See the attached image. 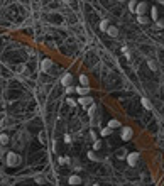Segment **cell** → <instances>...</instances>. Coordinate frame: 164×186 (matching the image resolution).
Listing matches in <instances>:
<instances>
[{"mask_svg": "<svg viewBox=\"0 0 164 186\" xmlns=\"http://www.w3.org/2000/svg\"><path fill=\"white\" fill-rule=\"evenodd\" d=\"M150 15H152V21H156V22H157V9H156V7L150 9Z\"/></svg>", "mask_w": 164, "mask_h": 186, "instance_id": "19", "label": "cell"}, {"mask_svg": "<svg viewBox=\"0 0 164 186\" xmlns=\"http://www.w3.org/2000/svg\"><path fill=\"white\" fill-rule=\"evenodd\" d=\"M107 34H108L110 37H117V36H118V29H117L115 26H108V29H107Z\"/></svg>", "mask_w": 164, "mask_h": 186, "instance_id": "9", "label": "cell"}, {"mask_svg": "<svg viewBox=\"0 0 164 186\" xmlns=\"http://www.w3.org/2000/svg\"><path fill=\"white\" fill-rule=\"evenodd\" d=\"M100 134H102V135H108V134H112V129L105 127V129H102V130H100Z\"/></svg>", "mask_w": 164, "mask_h": 186, "instance_id": "23", "label": "cell"}, {"mask_svg": "<svg viewBox=\"0 0 164 186\" xmlns=\"http://www.w3.org/2000/svg\"><path fill=\"white\" fill-rule=\"evenodd\" d=\"M78 105H81V107H85V108H86V107H91V105H93V98L88 97V95H86V97H81L80 100H78Z\"/></svg>", "mask_w": 164, "mask_h": 186, "instance_id": "5", "label": "cell"}, {"mask_svg": "<svg viewBox=\"0 0 164 186\" xmlns=\"http://www.w3.org/2000/svg\"><path fill=\"white\" fill-rule=\"evenodd\" d=\"M147 66H149L152 71H156V69H157V64H156V61H154V59H147Z\"/></svg>", "mask_w": 164, "mask_h": 186, "instance_id": "16", "label": "cell"}, {"mask_svg": "<svg viewBox=\"0 0 164 186\" xmlns=\"http://www.w3.org/2000/svg\"><path fill=\"white\" fill-rule=\"evenodd\" d=\"M127 162H129V166H137V162H139V152H130V154H127Z\"/></svg>", "mask_w": 164, "mask_h": 186, "instance_id": "3", "label": "cell"}, {"mask_svg": "<svg viewBox=\"0 0 164 186\" xmlns=\"http://www.w3.org/2000/svg\"><path fill=\"white\" fill-rule=\"evenodd\" d=\"M68 183H69V186H78V185H81L83 183V179L78 176V174H71L68 178Z\"/></svg>", "mask_w": 164, "mask_h": 186, "instance_id": "6", "label": "cell"}, {"mask_svg": "<svg viewBox=\"0 0 164 186\" xmlns=\"http://www.w3.org/2000/svg\"><path fill=\"white\" fill-rule=\"evenodd\" d=\"M161 4H163V5H164V0H163V2H161Z\"/></svg>", "mask_w": 164, "mask_h": 186, "instance_id": "32", "label": "cell"}, {"mask_svg": "<svg viewBox=\"0 0 164 186\" xmlns=\"http://www.w3.org/2000/svg\"><path fill=\"white\" fill-rule=\"evenodd\" d=\"M80 83H81V86H85V88H88V85H90L88 76H86V75H81V76H80Z\"/></svg>", "mask_w": 164, "mask_h": 186, "instance_id": "11", "label": "cell"}, {"mask_svg": "<svg viewBox=\"0 0 164 186\" xmlns=\"http://www.w3.org/2000/svg\"><path fill=\"white\" fill-rule=\"evenodd\" d=\"M66 93H75V88H73V86H66Z\"/></svg>", "mask_w": 164, "mask_h": 186, "instance_id": "29", "label": "cell"}, {"mask_svg": "<svg viewBox=\"0 0 164 186\" xmlns=\"http://www.w3.org/2000/svg\"><path fill=\"white\" fill-rule=\"evenodd\" d=\"M122 51H123V54L127 56V58H130V53H129V49L125 48V46H123V48H122Z\"/></svg>", "mask_w": 164, "mask_h": 186, "instance_id": "30", "label": "cell"}, {"mask_svg": "<svg viewBox=\"0 0 164 186\" xmlns=\"http://www.w3.org/2000/svg\"><path fill=\"white\" fill-rule=\"evenodd\" d=\"M21 164V156L15 154V152H9L7 154V166L9 167H15V166Z\"/></svg>", "mask_w": 164, "mask_h": 186, "instance_id": "1", "label": "cell"}, {"mask_svg": "<svg viewBox=\"0 0 164 186\" xmlns=\"http://www.w3.org/2000/svg\"><path fill=\"white\" fill-rule=\"evenodd\" d=\"M75 93L81 95V97H86V95H88V88H85V86H78V88H75Z\"/></svg>", "mask_w": 164, "mask_h": 186, "instance_id": "10", "label": "cell"}, {"mask_svg": "<svg viewBox=\"0 0 164 186\" xmlns=\"http://www.w3.org/2000/svg\"><path fill=\"white\" fill-rule=\"evenodd\" d=\"M95 112H96V105H91V107L88 108V115H90V117H93V115H95Z\"/></svg>", "mask_w": 164, "mask_h": 186, "instance_id": "21", "label": "cell"}, {"mask_svg": "<svg viewBox=\"0 0 164 186\" xmlns=\"http://www.w3.org/2000/svg\"><path fill=\"white\" fill-rule=\"evenodd\" d=\"M58 161H59V164H68V162H69V159L64 157V156H61V157L58 159Z\"/></svg>", "mask_w": 164, "mask_h": 186, "instance_id": "25", "label": "cell"}, {"mask_svg": "<svg viewBox=\"0 0 164 186\" xmlns=\"http://www.w3.org/2000/svg\"><path fill=\"white\" fill-rule=\"evenodd\" d=\"M156 27H157V29H164V22H163V21H157V22H156Z\"/></svg>", "mask_w": 164, "mask_h": 186, "instance_id": "27", "label": "cell"}, {"mask_svg": "<svg viewBox=\"0 0 164 186\" xmlns=\"http://www.w3.org/2000/svg\"><path fill=\"white\" fill-rule=\"evenodd\" d=\"M117 127H120V122H118V120H110L108 122V129H117Z\"/></svg>", "mask_w": 164, "mask_h": 186, "instance_id": "15", "label": "cell"}, {"mask_svg": "<svg viewBox=\"0 0 164 186\" xmlns=\"http://www.w3.org/2000/svg\"><path fill=\"white\" fill-rule=\"evenodd\" d=\"M108 21H105V19H103L102 22H100V31H105V32H107V29H108Z\"/></svg>", "mask_w": 164, "mask_h": 186, "instance_id": "14", "label": "cell"}, {"mask_svg": "<svg viewBox=\"0 0 164 186\" xmlns=\"http://www.w3.org/2000/svg\"><path fill=\"white\" fill-rule=\"evenodd\" d=\"M66 103H68L69 107H76V102H75V100H71V98H68V102H66Z\"/></svg>", "mask_w": 164, "mask_h": 186, "instance_id": "28", "label": "cell"}, {"mask_svg": "<svg viewBox=\"0 0 164 186\" xmlns=\"http://www.w3.org/2000/svg\"><path fill=\"white\" fill-rule=\"evenodd\" d=\"M88 159H90V161H96V154H95V151H90V152H88Z\"/></svg>", "mask_w": 164, "mask_h": 186, "instance_id": "24", "label": "cell"}, {"mask_svg": "<svg viewBox=\"0 0 164 186\" xmlns=\"http://www.w3.org/2000/svg\"><path fill=\"white\" fill-rule=\"evenodd\" d=\"M117 157H118V159H123V157H127V151H125V149H120V151L117 152Z\"/></svg>", "mask_w": 164, "mask_h": 186, "instance_id": "18", "label": "cell"}, {"mask_svg": "<svg viewBox=\"0 0 164 186\" xmlns=\"http://www.w3.org/2000/svg\"><path fill=\"white\" fill-rule=\"evenodd\" d=\"M64 142H71V135H69V134L64 135Z\"/></svg>", "mask_w": 164, "mask_h": 186, "instance_id": "31", "label": "cell"}, {"mask_svg": "<svg viewBox=\"0 0 164 186\" xmlns=\"http://www.w3.org/2000/svg\"><path fill=\"white\" fill-rule=\"evenodd\" d=\"M137 24H142V26H145V24H149V19H147L145 15H139V17H137Z\"/></svg>", "mask_w": 164, "mask_h": 186, "instance_id": "13", "label": "cell"}, {"mask_svg": "<svg viewBox=\"0 0 164 186\" xmlns=\"http://www.w3.org/2000/svg\"><path fill=\"white\" fill-rule=\"evenodd\" d=\"M98 149H102V140H95L93 142V151H98Z\"/></svg>", "mask_w": 164, "mask_h": 186, "instance_id": "20", "label": "cell"}, {"mask_svg": "<svg viewBox=\"0 0 164 186\" xmlns=\"http://www.w3.org/2000/svg\"><path fill=\"white\" fill-rule=\"evenodd\" d=\"M132 135H134V130H132L130 127H123L122 132H120V137H122V140H130V139H132Z\"/></svg>", "mask_w": 164, "mask_h": 186, "instance_id": "4", "label": "cell"}, {"mask_svg": "<svg viewBox=\"0 0 164 186\" xmlns=\"http://www.w3.org/2000/svg\"><path fill=\"white\" fill-rule=\"evenodd\" d=\"M93 186H100V185H93Z\"/></svg>", "mask_w": 164, "mask_h": 186, "instance_id": "33", "label": "cell"}, {"mask_svg": "<svg viewBox=\"0 0 164 186\" xmlns=\"http://www.w3.org/2000/svg\"><path fill=\"white\" fill-rule=\"evenodd\" d=\"M7 142H9V135H7V134H0V144L5 145Z\"/></svg>", "mask_w": 164, "mask_h": 186, "instance_id": "17", "label": "cell"}, {"mask_svg": "<svg viewBox=\"0 0 164 186\" xmlns=\"http://www.w3.org/2000/svg\"><path fill=\"white\" fill-rule=\"evenodd\" d=\"M71 80H73V76L69 75V73H66V75L61 78V83H63V86H71Z\"/></svg>", "mask_w": 164, "mask_h": 186, "instance_id": "7", "label": "cell"}, {"mask_svg": "<svg viewBox=\"0 0 164 186\" xmlns=\"http://www.w3.org/2000/svg\"><path fill=\"white\" fill-rule=\"evenodd\" d=\"M147 9H149V4H147V2H139V4H137V7H135L137 17H139V15H144L145 12H147Z\"/></svg>", "mask_w": 164, "mask_h": 186, "instance_id": "2", "label": "cell"}, {"mask_svg": "<svg viewBox=\"0 0 164 186\" xmlns=\"http://www.w3.org/2000/svg\"><path fill=\"white\" fill-rule=\"evenodd\" d=\"M36 183H37V185H44V178H42V176H37V178H36Z\"/></svg>", "mask_w": 164, "mask_h": 186, "instance_id": "26", "label": "cell"}, {"mask_svg": "<svg viewBox=\"0 0 164 186\" xmlns=\"http://www.w3.org/2000/svg\"><path fill=\"white\" fill-rule=\"evenodd\" d=\"M135 7H137V4L132 0V2H129V9H130V12H134L135 14Z\"/></svg>", "mask_w": 164, "mask_h": 186, "instance_id": "22", "label": "cell"}, {"mask_svg": "<svg viewBox=\"0 0 164 186\" xmlns=\"http://www.w3.org/2000/svg\"><path fill=\"white\" fill-rule=\"evenodd\" d=\"M51 66H53V61H51L49 58H46V59L42 61V64H41V69H42V71H49Z\"/></svg>", "mask_w": 164, "mask_h": 186, "instance_id": "8", "label": "cell"}, {"mask_svg": "<svg viewBox=\"0 0 164 186\" xmlns=\"http://www.w3.org/2000/svg\"><path fill=\"white\" fill-rule=\"evenodd\" d=\"M140 103H142V107L145 108V110H150V108H152V105H150V102H149V100H147L145 97H144L142 100H140Z\"/></svg>", "mask_w": 164, "mask_h": 186, "instance_id": "12", "label": "cell"}]
</instances>
